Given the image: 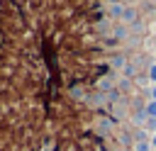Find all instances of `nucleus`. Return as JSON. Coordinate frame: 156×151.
Wrapping results in <instances>:
<instances>
[{
  "instance_id": "1",
  "label": "nucleus",
  "mask_w": 156,
  "mask_h": 151,
  "mask_svg": "<svg viewBox=\"0 0 156 151\" xmlns=\"http://www.w3.org/2000/svg\"><path fill=\"white\" fill-rule=\"evenodd\" d=\"M132 119H134V124H136V127H141V124H146V122H149V114H146V110H139V112H134V117H132Z\"/></svg>"
},
{
  "instance_id": "2",
  "label": "nucleus",
  "mask_w": 156,
  "mask_h": 151,
  "mask_svg": "<svg viewBox=\"0 0 156 151\" xmlns=\"http://www.w3.org/2000/svg\"><path fill=\"white\" fill-rule=\"evenodd\" d=\"M110 63H112V68H122V66H124V56H122V54H117V56H112V58H110Z\"/></svg>"
},
{
  "instance_id": "3",
  "label": "nucleus",
  "mask_w": 156,
  "mask_h": 151,
  "mask_svg": "<svg viewBox=\"0 0 156 151\" xmlns=\"http://www.w3.org/2000/svg\"><path fill=\"white\" fill-rule=\"evenodd\" d=\"M134 151H151V141H134Z\"/></svg>"
},
{
  "instance_id": "4",
  "label": "nucleus",
  "mask_w": 156,
  "mask_h": 151,
  "mask_svg": "<svg viewBox=\"0 0 156 151\" xmlns=\"http://www.w3.org/2000/svg\"><path fill=\"white\" fill-rule=\"evenodd\" d=\"M144 110H146V114H149V117H154V119H156V100H149V105H146Z\"/></svg>"
},
{
  "instance_id": "5",
  "label": "nucleus",
  "mask_w": 156,
  "mask_h": 151,
  "mask_svg": "<svg viewBox=\"0 0 156 151\" xmlns=\"http://www.w3.org/2000/svg\"><path fill=\"white\" fill-rule=\"evenodd\" d=\"M134 15H136V12H134L132 7H129V10H124V15H122V22H129V24H132V19H134Z\"/></svg>"
},
{
  "instance_id": "6",
  "label": "nucleus",
  "mask_w": 156,
  "mask_h": 151,
  "mask_svg": "<svg viewBox=\"0 0 156 151\" xmlns=\"http://www.w3.org/2000/svg\"><path fill=\"white\" fill-rule=\"evenodd\" d=\"M110 12H112L115 17H122V15H124V12H122V5H112V7H110Z\"/></svg>"
},
{
  "instance_id": "7",
  "label": "nucleus",
  "mask_w": 156,
  "mask_h": 151,
  "mask_svg": "<svg viewBox=\"0 0 156 151\" xmlns=\"http://www.w3.org/2000/svg\"><path fill=\"white\" fill-rule=\"evenodd\" d=\"M149 80L156 85V63H154V66H149Z\"/></svg>"
},
{
  "instance_id": "8",
  "label": "nucleus",
  "mask_w": 156,
  "mask_h": 151,
  "mask_svg": "<svg viewBox=\"0 0 156 151\" xmlns=\"http://www.w3.org/2000/svg\"><path fill=\"white\" fill-rule=\"evenodd\" d=\"M149 129H156V119L154 117H149Z\"/></svg>"
},
{
  "instance_id": "9",
  "label": "nucleus",
  "mask_w": 156,
  "mask_h": 151,
  "mask_svg": "<svg viewBox=\"0 0 156 151\" xmlns=\"http://www.w3.org/2000/svg\"><path fill=\"white\" fill-rule=\"evenodd\" d=\"M151 100H156V85L151 88Z\"/></svg>"
},
{
  "instance_id": "10",
  "label": "nucleus",
  "mask_w": 156,
  "mask_h": 151,
  "mask_svg": "<svg viewBox=\"0 0 156 151\" xmlns=\"http://www.w3.org/2000/svg\"><path fill=\"white\" fill-rule=\"evenodd\" d=\"M151 146L156 149V132H154V136H151Z\"/></svg>"
}]
</instances>
